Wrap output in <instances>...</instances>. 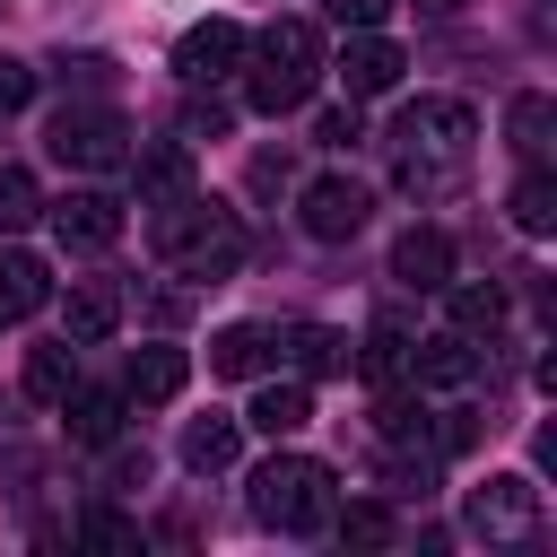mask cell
Instances as JSON below:
<instances>
[{
	"instance_id": "cell-1",
	"label": "cell",
	"mask_w": 557,
	"mask_h": 557,
	"mask_svg": "<svg viewBox=\"0 0 557 557\" xmlns=\"http://www.w3.org/2000/svg\"><path fill=\"white\" fill-rule=\"evenodd\" d=\"M148 235H157V252H165L183 278H209V287H218L235 261H244V218H235L226 200H200V191H174V200H157Z\"/></svg>"
},
{
	"instance_id": "cell-2",
	"label": "cell",
	"mask_w": 557,
	"mask_h": 557,
	"mask_svg": "<svg viewBox=\"0 0 557 557\" xmlns=\"http://www.w3.org/2000/svg\"><path fill=\"white\" fill-rule=\"evenodd\" d=\"M244 52H252V78H244V104L252 113H296L313 96V78H322V35L305 17H270Z\"/></svg>"
},
{
	"instance_id": "cell-3",
	"label": "cell",
	"mask_w": 557,
	"mask_h": 557,
	"mask_svg": "<svg viewBox=\"0 0 557 557\" xmlns=\"http://www.w3.org/2000/svg\"><path fill=\"white\" fill-rule=\"evenodd\" d=\"M339 479H331V461H313V453H270L261 470H252V513L270 522V531H322L331 522V496Z\"/></svg>"
},
{
	"instance_id": "cell-4",
	"label": "cell",
	"mask_w": 557,
	"mask_h": 557,
	"mask_svg": "<svg viewBox=\"0 0 557 557\" xmlns=\"http://www.w3.org/2000/svg\"><path fill=\"white\" fill-rule=\"evenodd\" d=\"M44 148H52L61 165H78V174H104V165H122V157H131V122H122L113 104H61Z\"/></svg>"
},
{
	"instance_id": "cell-5",
	"label": "cell",
	"mask_w": 557,
	"mask_h": 557,
	"mask_svg": "<svg viewBox=\"0 0 557 557\" xmlns=\"http://www.w3.org/2000/svg\"><path fill=\"white\" fill-rule=\"evenodd\" d=\"M461 513H470V531H479V540H513V531H531V522H540V487H531L522 470H496V479H479V487H470V505H461Z\"/></svg>"
},
{
	"instance_id": "cell-6",
	"label": "cell",
	"mask_w": 557,
	"mask_h": 557,
	"mask_svg": "<svg viewBox=\"0 0 557 557\" xmlns=\"http://www.w3.org/2000/svg\"><path fill=\"white\" fill-rule=\"evenodd\" d=\"M366 218H374V191H366V183H348V174L305 183V235H313V244H348Z\"/></svg>"
},
{
	"instance_id": "cell-7",
	"label": "cell",
	"mask_w": 557,
	"mask_h": 557,
	"mask_svg": "<svg viewBox=\"0 0 557 557\" xmlns=\"http://www.w3.org/2000/svg\"><path fill=\"white\" fill-rule=\"evenodd\" d=\"M470 104H453V96H418L409 113H400V148L409 157H461L470 148Z\"/></svg>"
},
{
	"instance_id": "cell-8",
	"label": "cell",
	"mask_w": 557,
	"mask_h": 557,
	"mask_svg": "<svg viewBox=\"0 0 557 557\" xmlns=\"http://www.w3.org/2000/svg\"><path fill=\"white\" fill-rule=\"evenodd\" d=\"M235 61H244V26H235V17H200V26H183V35H174V70H183L191 87L226 78Z\"/></svg>"
},
{
	"instance_id": "cell-9",
	"label": "cell",
	"mask_w": 557,
	"mask_h": 557,
	"mask_svg": "<svg viewBox=\"0 0 557 557\" xmlns=\"http://www.w3.org/2000/svg\"><path fill=\"white\" fill-rule=\"evenodd\" d=\"M52 235L70 252H104V244H122V200L113 191H70V200H52Z\"/></svg>"
},
{
	"instance_id": "cell-10",
	"label": "cell",
	"mask_w": 557,
	"mask_h": 557,
	"mask_svg": "<svg viewBox=\"0 0 557 557\" xmlns=\"http://www.w3.org/2000/svg\"><path fill=\"white\" fill-rule=\"evenodd\" d=\"M400 70H409V61H400V44H392V35H374V26H357V35H348V52H339L348 96H392V87H400Z\"/></svg>"
},
{
	"instance_id": "cell-11",
	"label": "cell",
	"mask_w": 557,
	"mask_h": 557,
	"mask_svg": "<svg viewBox=\"0 0 557 557\" xmlns=\"http://www.w3.org/2000/svg\"><path fill=\"white\" fill-rule=\"evenodd\" d=\"M392 278L418 287V296L453 287V235H444V226H409V235L392 244Z\"/></svg>"
},
{
	"instance_id": "cell-12",
	"label": "cell",
	"mask_w": 557,
	"mask_h": 557,
	"mask_svg": "<svg viewBox=\"0 0 557 557\" xmlns=\"http://www.w3.org/2000/svg\"><path fill=\"white\" fill-rule=\"evenodd\" d=\"M409 374H418V392H461V383L479 374V348H470L461 331H444V339H418V348H409Z\"/></svg>"
},
{
	"instance_id": "cell-13",
	"label": "cell",
	"mask_w": 557,
	"mask_h": 557,
	"mask_svg": "<svg viewBox=\"0 0 557 557\" xmlns=\"http://www.w3.org/2000/svg\"><path fill=\"white\" fill-rule=\"evenodd\" d=\"M183 383H191V357H183V348H165V339H148V348L131 357V383H122V392H131L139 409H165Z\"/></svg>"
},
{
	"instance_id": "cell-14",
	"label": "cell",
	"mask_w": 557,
	"mask_h": 557,
	"mask_svg": "<svg viewBox=\"0 0 557 557\" xmlns=\"http://www.w3.org/2000/svg\"><path fill=\"white\" fill-rule=\"evenodd\" d=\"M35 305H52V270H44L35 252H0V331L26 322Z\"/></svg>"
},
{
	"instance_id": "cell-15",
	"label": "cell",
	"mask_w": 557,
	"mask_h": 557,
	"mask_svg": "<svg viewBox=\"0 0 557 557\" xmlns=\"http://www.w3.org/2000/svg\"><path fill=\"white\" fill-rule=\"evenodd\" d=\"M505 139H513V157H522V165H540V157H548V139H557V104H548L540 87H522V96L505 104Z\"/></svg>"
},
{
	"instance_id": "cell-16",
	"label": "cell",
	"mask_w": 557,
	"mask_h": 557,
	"mask_svg": "<svg viewBox=\"0 0 557 557\" xmlns=\"http://www.w3.org/2000/svg\"><path fill=\"white\" fill-rule=\"evenodd\" d=\"M287 357H296V383L348 374V331H331V322H296V331H287Z\"/></svg>"
},
{
	"instance_id": "cell-17",
	"label": "cell",
	"mask_w": 557,
	"mask_h": 557,
	"mask_svg": "<svg viewBox=\"0 0 557 557\" xmlns=\"http://www.w3.org/2000/svg\"><path fill=\"white\" fill-rule=\"evenodd\" d=\"M409 348H418V339H409V322H400V313H383V322L357 339V374H366V383H400V374H409Z\"/></svg>"
},
{
	"instance_id": "cell-18",
	"label": "cell",
	"mask_w": 557,
	"mask_h": 557,
	"mask_svg": "<svg viewBox=\"0 0 557 557\" xmlns=\"http://www.w3.org/2000/svg\"><path fill=\"white\" fill-rule=\"evenodd\" d=\"M113 322H122V296L113 287H70V305H61V339L70 348H96Z\"/></svg>"
},
{
	"instance_id": "cell-19",
	"label": "cell",
	"mask_w": 557,
	"mask_h": 557,
	"mask_svg": "<svg viewBox=\"0 0 557 557\" xmlns=\"http://www.w3.org/2000/svg\"><path fill=\"white\" fill-rule=\"evenodd\" d=\"M52 409L70 418V435H78V444H113V435H122V392H78V383H70Z\"/></svg>"
},
{
	"instance_id": "cell-20",
	"label": "cell",
	"mask_w": 557,
	"mask_h": 557,
	"mask_svg": "<svg viewBox=\"0 0 557 557\" xmlns=\"http://www.w3.org/2000/svg\"><path fill=\"white\" fill-rule=\"evenodd\" d=\"M235 453H244V426H235V418H218V409H209V418H191V426H183V470H200V479H209V470H226Z\"/></svg>"
},
{
	"instance_id": "cell-21",
	"label": "cell",
	"mask_w": 557,
	"mask_h": 557,
	"mask_svg": "<svg viewBox=\"0 0 557 557\" xmlns=\"http://www.w3.org/2000/svg\"><path fill=\"white\" fill-rule=\"evenodd\" d=\"M131 165H139V191H148V200H174V191H191V148H183V139H148Z\"/></svg>"
},
{
	"instance_id": "cell-22",
	"label": "cell",
	"mask_w": 557,
	"mask_h": 557,
	"mask_svg": "<svg viewBox=\"0 0 557 557\" xmlns=\"http://www.w3.org/2000/svg\"><path fill=\"white\" fill-rule=\"evenodd\" d=\"M261 366H270V331L261 322H226L209 339V374H261Z\"/></svg>"
},
{
	"instance_id": "cell-23",
	"label": "cell",
	"mask_w": 557,
	"mask_h": 557,
	"mask_svg": "<svg viewBox=\"0 0 557 557\" xmlns=\"http://www.w3.org/2000/svg\"><path fill=\"white\" fill-rule=\"evenodd\" d=\"M244 418H252V426H261V435H296V426H305V418H313V392H305V383H261V392H252V409H244Z\"/></svg>"
},
{
	"instance_id": "cell-24",
	"label": "cell",
	"mask_w": 557,
	"mask_h": 557,
	"mask_svg": "<svg viewBox=\"0 0 557 557\" xmlns=\"http://www.w3.org/2000/svg\"><path fill=\"white\" fill-rule=\"evenodd\" d=\"M513 226H522V235H548V226H557V183H548L540 165L513 183Z\"/></svg>"
},
{
	"instance_id": "cell-25",
	"label": "cell",
	"mask_w": 557,
	"mask_h": 557,
	"mask_svg": "<svg viewBox=\"0 0 557 557\" xmlns=\"http://www.w3.org/2000/svg\"><path fill=\"white\" fill-rule=\"evenodd\" d=\"M374 435H383V444H426V400H409V392H392V383H383Z\"/></svg>"
},
{
	"instance_id": "cell-26",
	"label": "cell",
	"mask_w": 557,
	"mask_h": 557,
	"mask_svg": "<svg viewBox=\"0 0 557 557\" xmlns=\"http://www.w3.org/2000/svg\"><path fill=\"white\" fill-rule=\"evenodd\" d=\"M496 322H505V287H453V331L461 339H479Z\"/></svg>"
},
{
	"instance_id": "cell-27",
	"label": "cell",
	"mask_w": 557,
	"mask_h": 557,
	"mask_svg": "<svg viewBox=\"0 0 557 557\" xmlns=\"http://www.w3.org/2000/svg\"><path fill=\"white\" fill-rule=\"evenodd\" d=\"M26 392H35V400H61V392H70V339L26 348Z\"/></svg>"
},
{
	"instance_id": "cell-28",
	"label": "cell",
	"mask_w": 557,
	"mask_h": 557,
	"mask_svg": "<svg viewBox=\"0 0 557 557\" xmlns=\"http://www.w3.org/2000/svg\"><path fill=\"white\" fill-rule=\"evenodd\" d=\"M331 531H339L348 548H392V513H383V505H348V513L331 505Z\"/></svg>"
},
{
	"instance_id": "cell-29",
	"label": "cell",
	"mask_w": 557,
	"mask_h": 557,
	"mask_svg": "<svg viewBox=\"0 0 557 557\" xmlns=\"http://www.w3.org/2000/svg\"><path fill=\"white\" fill-rule=\"evenodd\" d=\"M35 218H44L35 174H26V165H0V226H35Z\"/></svg>"
},
{
	"instance_id": "cell-30",
	"label": "cell",
	"mask_w": 557,
	"mask_h": 557,
	"mask_svg": "<svg viewBox=\"0 0 557 557\" xmlns=\"http://www.w3.org/2000/svg\"><path fill=\"white\" fill-rule=\"evenodd\" d=\"M26 104H35V70H26L17 52H0V122H9V113H26Z\"/></svg>"
},
{
	"instance_id": "cell-31",
	"label": "cell",
	"mask_w": 557,
	"mask_h": 557,
	"mask_svg": "<svg viewBox=\"0 0 557 557\" xmlns=\"http://www.w3.org/2000/svg\"><path fill=\"white\" fill-rule=\"evenodd\" d=\"M78 540H87V548H139V522H122V513H87Z\"/></svg>"
},
{
	"instance_id": "cell-32",
	"label": "cell",
	"mask_w": 557,
	"mask_h": 557,
	"mask_svg": "<svg viewBox=\"0 0 557 557\" xmlns=\"http://www.w3.org/2000/svg\"><path fill=\"white\" fill-rule=\"evenodd\" d=\"M313 139H322V148H357V139H366V122H357V104H331V113L313 122Z\"/></svg>"
},
{
	"instance_id": "cell-33",
	"label": "cell",
	"mask_w": 557,
	"mask_h": 557,
	"mask_svg": "<svg viewBox=\"0 0 557 557\" xmlns=\"http://www.w3.org/2000/svg\"><path fill=\"white\" fill-rule=\"evenodd\" d=\"M226 122H235V104H218V96H209V104H191V113H183V139H218Z\"/></svg>"
},
{
	"instance_id": "cell-34",
	"label": "cell",
	"mask_w": 557,
	"mask_h": 557,
	"mask_svg": "<svg viewBox=\"0 0 557 557\" xmlns=\"http://www.w3.org/2000/svg\"><path fill=\"white\" fill-rule=\"evenodd\" d=\"M322 9H331L339 26H383V9H392V0H322Z\"/></svg>"
},
{
	"instance_id": "cell-35",
	"label": "cell",
	"mask_w": 557,
	"mask_h": 557,
	"mask_svg": "<svg viewBox=\"0 0 557 557\" xmlns=\"http://www.w3.org/2000/svg\"><path fill=\"white\" fill-rule=\"evenodd\" d=\"M435 9H453V0H435Z\"/></svg>"
}]
</instances>
